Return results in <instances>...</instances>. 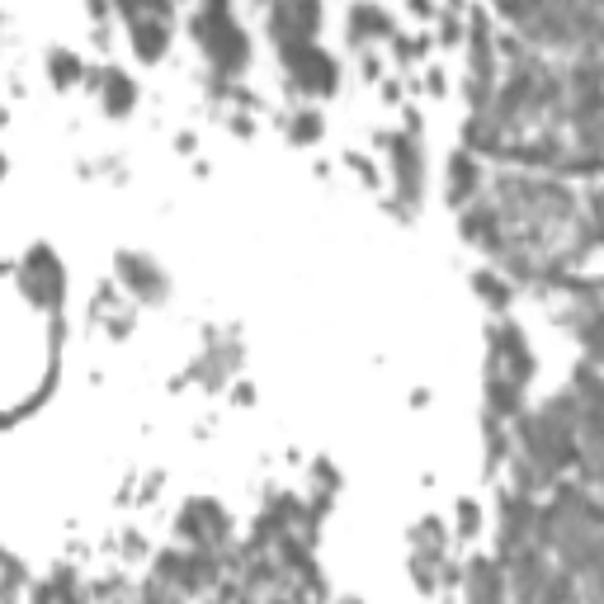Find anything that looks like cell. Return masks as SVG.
<instances>
[{
	"instance_id": "7a4b0ae2",
	"label": "cell",
	"mask_w": 604,
	"mask_h": 604,
	"mask_svg": "<svg viewBox=\"0 0 604 604\" xmlns=\"http://www.w3.org/2000/svg\"><path fill=\"white\" fill-rule=\"evenodd\" d=\"M284 57H288V67H293V76H298L307 90H317V95L336 90V62H331L321 48H312V43H288Z\"/></svg>"
},
{
	"instance_id": "7c38bea8",
	"label": "cell",
	"mask_w": 604,
	"mask_h": 604,
	"mask_svg": "<svg viewBox=\"0 0 604 604\" xmlns=\"http://www.w3.org/2000/svg\"><path fill=\"white\" fill-rule=\"evenodd\" d=\"M104 100H109V109H114V114H128V109H133V81H128V76H109V85H104Z\"/></svg>"
},
{
	"instance_id": "2e32d148",
	"label": "cell",
	"mask_w": 604,
	"mask_h": 604,
	"mask_svg": "<svg viewBox=\"0 0 604 604\" xmlns=\"http://www.w3.org/2000/svg\"><path fill=\"white\" fill-rule=\"evenodd\" d=\"M581 336H586L590 354H604V312L595 321H581Z\"/></svg>"
},
{
	"instance_id": "3957f363",
	"label": "cell",
	"mask_w": 604,
	"mask_h": 604,
	"mask_svg": "<svg viewBox=\"0 0 604 604\" xmlns=\"http://www.w3.org/2000/svg\"><path fill=\"white\" fill-rule=\"evenodd\" d=\"M491 369H496V373H510L515 383H524V378L534 373L529 345L520 340V331H515V326H505V331H496V336H491Z\"/></svg>"
},
{
	"instance_id": "277c9868",
	"label": "cell",
	"mask_w": 604,
	"mask_h": 604,
	"mask_svg": "<svg viewBox=\"0 0 604 604\" xmlns=\"http://www.w3.org/2000/svg\"><path fill=\"white\" fill-rule=\"evenodd\" d=\"M180 529H185V538H194L199 548H213V543H222V538H227V520H222V510H218L213 501L185 505V515H180Z\"/></svg>"
},
{
	"instance_id": "ffe728a7",
	"label": "cell",
	"mask_w": 604,
	"mask_h": 604,
	"mask_svg": "<svg viewBox=\"0 0 604 604\" xmlns=\"http://www.w3.org/2000/svg\"><path fill=\"white\" fill-rule=\"evenodd\" d=\"M590 208H595V241H600V236H604V194L590 203Z\"/></svg>"
},
{
	"instance_id": "30bf717a",
	"label": "cell",
	"mask_w": 604,
	"mask_h": 604,
	"mask_svg": "<svg viewBox=\"0 0 604 604\" xmlns=\"http://www.w3.org/2000/svg\"><path fill=\"white\" fill-rule=\"evenodd\" d=\"M133 38H137V57H147V62L166 52V24H161V19H137Z\"/></svg>"
},
{
	"instance_id": "ac0fdd59",
	"label": "cell",
	"mask_w": 604,
	"mask_h": 604,
	"mask_svg": "<svg viewBox=\"0 0 604 604\" xmlns=\"http://www.w3.org/2000/svg\"><path fill=\"white\" fill-rule=\"evenodd\" d=\"M477 293H487V298L496 302V307H505V288L496 284V279H491V274H477Z\"/></svg>"
},
{
	"instance_id": "4fadbf2b",
	"label": "cell",
	"mask_w": 604,
	"mask_h": 604,
	"mask_svg": "<svg viewBox=\"0 0 604 604\" xmlns=\"http://www.w3.org/2000/svg\"><path fill=\"white\" fill-rule=\"evenodd\" d=\"M468 595L472 600H487V595H501V576L487 567V562H477V571H472L468 581Z\"/></svg>"
},
{
	"instance_id": "6da1fadb",
	"label": "cell",
	"mask_w": 604,
	"mask_h": 604,
	"mask_svg": "<svg viewBox=\"0 0 604 604\" xmlns=\"http://www.w3.org/2000/svg\"><path fill=\"white\" fill-rule=\"evenodd\" d=\"M194 29L203 34V43H208V52L218 57L222 71H241V67H246L251 48H246V34L232 24V15H208V10H203V15L194 19Z\"/></svg>"
},
{
	"instance_id": "5b68a950",
	"label": "cell",
	"mask_w": 604,
	"mask_h": 604,
	"mask_svg": "<svg viewBox=\"0 0 604 604\" xmlns=\"http://www.w3.org/2000/svg\"><path fill=\"white\" fill-rule=\"evenodd\" d=\"M24 279H29V293H34L43 307H57V298H62V265H57V255L34 251V255H29Z\"/></svg>"
},
{
	"instance_id": "5bb4252c",
	"label": "cell",
	"mask_w": 604,
	"mask_h": 604,
	"mask_svg": "<svg viewBox=\"0 0 604 604\" xmlns=\"http://www.w3.org/2000/svg\"><path fill=\"white\" fill-rule=\"evenodd\" d=\"M288 5H293V19H298L302 38L317 34V24H321V5H317V0H288Z\"/></svg>"
},
{
	"instance_id": "ba28073f",
	"label": "cell",
	"mask_w": 604,
	"mask_h": 604,
	"mask_svg": "<svg viewBox=\"0 0 604 604\" xmlns=\"http://www.w3.org/2000/svg\"><path fill=\"white\" fill-rule=\"evenodd\" d=\"M118 274H123V284H133L142 298L161 293V274H156L147 260H137V255H123V260H118Z\"/></svg>"
},
{
	"instance_id": "9c48e42d",
	"label": "cell",
	"mask_w": 604,
	"mask_h": 604,
	"mask_svg": "<svg viewBox=\"0 0 604 604\" xmlns=\"http://www.w3.org/2000/svg\"><path fill=\"white\" fill-rule=\"evenodd\" d=\"M472 189H477V166H472L468 151H453V161H449V199H468Z\"/></svg>"
},
{
	"instance_id": "8992f818",
	"label": "cell",
	"mask_w": 604,
	"mask_h": 604,
	"mask_svg": "<svg viewBox=\"0 0 604 604\" xmlns=\"http://www.w3.org/2000/svg\"><path fill=\"white\" fill-rule=\"evenodd\" d=\"M392 166H397V185H402V199H416L420 194V151L411 137H392Z\"/></svg>"
},
{
	"instance_id": "52a82bcc",
	"label": "cell",
	"mask_w": 604,
	"mask_h": 604,
	"mask_svg": "<svg viewBox=\"0 0 604 604\" xmlns=\"http://www.w3.org/2000/svg\"><path fill=\"white\" fill-rule=\"evenodd\" d=\"M487 397H491V416H520V383L510 373H496L491 378Z\"/></svg>"
},
{
	"instance_id": "9a60e30c",
	"label": "cell",
	"mask_w": 604,
	"mask_h": 604,
	"mask_svg": "<svg viewBox=\"0 0 604 604\" xmlns=\"http://www.w3.org/2000/svg\"><path fill=\"white\" fill-rule=\"evenodd\" d=\"M48 71H52V81H57V85H71L76 76H81V62H76L71 52H52V57H48Z\"/></svg>"
},
{
	"instance_id": "8fae6325",
	"label": "cell",
	"mask_w": 604,
	"mask_h": 604,
	"mask_svg": "<svg viewBox=\"0 0 604 604\" xmlns=\"http://www.w3.org/2000/svg\"><path fill=\"white\" fill-rule=\"evenodd\" d=\"M350 34L359 38V43H364V38H373V34H387V19L378 15L373 5H359V10L350 15Z\"/></svg>"
},
{
	"instance_id": "e0dca14e",
	"label": "cell",
	"mask_w": 604,
	"mask_h": 604,
	"mask_svg": "<svg viewBox=\"0 0 604 604\" xmlns=\"http://www.w3.org/2000/svg\"><path fill=\"white\" fill-rule=\"evenodd\" d=\"M293 137H302V142H317L321 137V118H298V123H293Z\"/></svg>"
},
{
	"instance_id": "d6986e66",
	"label": "cell",
	"mask_w": 604,
	"mask_h": 604,
	"mask_svg": "<svg viewBox=\"0 0 604 604\" xmlns=\"http://www.w3.org/2000/svg\"><path fill=\"white\" fill-rule=\"evenodd\" d=\"M477 520H482V515H477V505H472V501L458 505V524H463L458 534H477Z\"/></svg>"
}]
</instances>
